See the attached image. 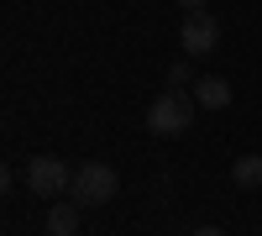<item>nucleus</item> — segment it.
Listing matches in <instances>:
<instances>
[{
    "label": "nucleus",
    "instance_id": "1a4fd4ad",
    "mask_svg": "<svg viewBox=\"0 0 262 236\" xmlns=\"http://www.w3.org/2000/svg\"><path fill=\"white\" fill-rule=\"evenodd\" d=\"M194 236H226L221 226H200V231H194Z\"/></svg>",
    "mask_w": 262,
    "mask_h": 236
},
{
    "label": "nucleus",
    "instance_id": "39448f33",
    "mask_svg": "<svg viewBox=\"0 0 262 236\" xmlns=\"http://www.w3.org/2000/svg\"><path fill=\"white\" fill-rule=\"evenodd\" d=\"M189 95H194V105H200V111H226V105H231V84L215 79V74H205Z\"/></svg>",
    "mask_w": 262,
    "mask_h": 236
},
{
    "label": "nucleus",
    "instance_id": "0eeeda50",
    "mask_svg": "<svg viewBox=\"0 0 262 236\" xmlns=\"http://www.w3.org/2000/svg\"><path fill=\"white\" fill-rule=\"evenodd\" d=\"M231 179L242 184V189H262V158H257V153H247V158H236V168H231Z\"/></svg>",
    "mask_w": 262,
    "mask_h": 236
},
{
    "label": "nucleus",
    "instance_id": "20e7f679",
    "mask_svg": "<svg viewBox=\"0 0 262 236\" xmlns=\"http://www.w3.org/2000/svg\"><path fill=\"white\" fill-rule=\"evenodd\" d=\"M215 42H221V27H215V16L189 11V16H184V27H179V48H184L189 58H205V53H215Z\"/></svg>",
    "mask_w": 262,
    "mask_h": 236
},
{
    "label": "nucleus",
    "instance_id": "9d476101",
    "mask_svg": "<svg viewBox=\"0 0 262 236\" xmlns=\"http://www.w3.org/2000/svg\"><path fill=\"white\" fill-rule=\"evenodd\" d=\"M179 6H184V11H205V0H179Z\"/></svg>",
    "mask_w": 262,
    "mask_h": 236
},
{
    "label": "nucleus",
    "instance_id": "6e6552de",
    "mask_svg": "<svg viewBox=\"0 0 262 236\" xmlns=\"http://www.w3.org/2000/svg\"><path fill=\"white\" fill-rule=\"evenodd\" d=\"M168 90H194V74H189V63H173V69H168Z\"/></svg>",
    "mask_w": 262,
    "mask_h": 236
},
{
    "label": "nucleus",
    "instance_id": "423d86ee",
    "mask_svg": "<svg viewBox=\"0 0 262 236\" xmlns=\"http://www.w3.org/2000/svg\"><path fill=\"white\" fill-rule=\"evenodd\" d=\"M42 226H48V236H79V200H74V205L58 200V205L48 210V221H42Z\"/></svg>",
    "mask_w": 262,
    "mask_h": 236
},
{
    "label": "nucleus",
    "instance_id": "f03ea898",
    "mask_svg": "<svg viewBox=\"0 0 262 236\" xmlns=\"http://www.w3.org/2000/svg\"><path fill=\"white\" fill-rule=\"evenodd\" d=\"M21 179H27V189H32L37 200H58V195H69V189H74V168L63 163V158H53V153H42V158L27 163V174H21Z\"/></svg>",
    "mask_w": 262,
    "mask_h": 236
},
{
    "label": "nucleus",
    "instance_id": "f257e3e1",
    "mask_svg": "<svg viewBox=\"0 0 262 236\" xmlns=\"http://www.w3.org/2000/svg\"><path fill=\"white\" fill-rule=\"evenodd\" d=\"M194 95H184V90H168V95H158L147 105V132L152 137H184L189 126H194Z\"/></svg>",
    "mask_w": 262,
    "mask_h": 236
},
{
    "label": "nucleus",
    "instance_id": "7ed1b4c3",
    "mask_svg": "<svg viewBox=\"0 0 262 236\" xmlns=\"http://www.w3.org/2000/svg\"><path fill=\"white\" fill-rule=\"evenodd\" d=\"M116 189H121V179H116V168H111V163H79V168H74V189H69V195H74L79 205H111V200H116Z\"/></svg>",
    "mask_w": 262,
    "mask_h": 236
}]
</instances>
